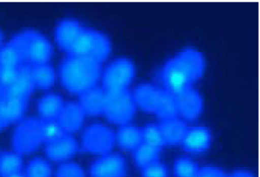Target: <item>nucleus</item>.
Instances as JSON below:
<instances>
[{
    "mask_svg": "<svg viewBox=\"0 0 260 177\" xmlns=\"http://www.w3.org/2000/svg\"><path fill=\"white\" fill-rule=\"evenodd\" d=\"M142 130L143 143L158 149L165 145L159 125L148 124Z\"/></svg>",
    "mask_w": 260,
    "mask_h": 177,
    "instance_id": "obj_27",
    "label": "nucleus"
},
{
    "mask_svg": "<svg viewBox=\"0 0 260 177\" xmlns=\"http://www.w3.org/2000/svg\"><path fill=\"white\" fill-rule=\"evenodd\" d=\"M56 177H85L84 172L79 165L67 163L59 166Z\"/></svg>",
    "mask_w": 260,
    "mask_h": 177,
    "instance_id": "obj_32",
    "label": "nucleus"
},
{
    "mask_svg": "<svg viewBox=\"0 0 260 177\" xmlns=\"http://www.w3.org/2000/svg\"><path fill=\"white\" fill-rule=\"evenodd\" d=\"M40 128L43 143L47 144L57 141L66 134L57 120L41 119Z\"/></svg>",
    "mask_w": 260,
    "mask_h": 177,
    "instance_id": "obj_26",
    "label": "nucleus"
},
{
    "mask_svg": "<svg viewBox=\"0 0 260 177\" xmlns=\"http://www.w3.org/2000/svg\"><path fill=\"white\" fill-rule=\"evenodd\" d=\"M174 97L178 114L188 121L198 119L203 112V101L198 91L192 87Z\"/></svg>",
    "mask_w": 260,
    "mask_h": 177,
    "instance_id": "obj_12",
    "label": "nucleus"
},
{
    "mask_svg": "<svg viewBox=\"0 0 260 177\" xmlns=\"http://www.w3.org/2000/svg\"><path fill=\"white\" fill-rule=\"evenodd\" d=\"M136 75L135 65L125 58L116 59L102 74L103 89L106 93L127 90Z\"/></svg>",
    "mask_w": 260,
    "mask_h": 177,
    "instance_id": "obj_7",
    "label": "nucleus"
},
{
    "mask_svg": "<svg viewBox=\"0 0 260 177\" xmlns=\"http://www.w3.org/2000/svg\"><path fill=\"white\" fill-rule=\"evenodd\" d=\"M27 100L14 97L0 88V130L23 117Z\"/></svg>",
    "mask_w": 260,
    "mask_h": 177,
    "instance_id": "obj_10",
    "label": "nucleus"
},
{
    "mask_svg": "<svg viewBox=\"0 0 260 177\" xmlns=\"http://www.w3.org/2000/svg\"><path fill=\"white\" fill-rule=\"evenodd\" d=\"M225 177H254V176L250 172L241 170L233 172L229 175H225Z\"/></svg>",
    "mask_w": 260,
    "mask_h": 177,
    "instance_id": "obj_34",
    "label": "nucleus"
},
{
    "mask_svg": "<svg viewBox=\"0 0 260 177\" xmlns=\"http://www.w3.org/2000/svg\"><path fill=\"white\" fill-rule=\"evenodd\" d=\"M110 51V42L105 34L83 27L69 54L90 58L102 63Z\"/></svg>",
    "mask_w": 260,
    "mask_h": 177,
    "instance_id": "obj_5",
    "label": "nucleus"
},
{
    "mask_svg": "<svg viewBox=\"0 0 260 177\" xmlns=\"http://www.w3.org/2000/svg\"><path fill=\"white\" fill-rule=\"evenodd\" d=\"M225 175L220 169L207 167L199 169L195 177H225Z\"/></svg>",
    "mask_w": 260,
    "mask_h": 177,
    "instance_id": "obj_33",
    "label": "nucleus"
},
{
    "mask_svg": "<svg viewBox=\"0 0 260 177\" xmlns=\"http://www.w3.org/2000/svg\"><path fill=\"white\" fill-rule=\"evenodd\" d=\"M12 41L19 47L29 65L48 63L53 55V46L40 33L26 30L15 36Z\"/></svg>",
    "mask_w": 260,
    "mask_h": 177,
    "instance_id": "obj_4",
    "label": "nucleus"
},
{
    "mask_svg": "<svg viewBox=\"0 0 260 177\" xmlns=\"http://www.w3.org/2000/svg\"><path fill=\"white\" fill-rule=\"evenodd\" d=\"M115 135L109 128L103 124H95L88 127L82 138L83 147L87 152L105 155L112 150Z\"/></svg>",
    "mask_w": 260,
    "mask_h": 177,
    "instance_id": "obj_9",
    "label": "nucleus"
},
{
    "mask_svg": "<svg viewBox=\"0 0 260 177\" xmlns=\"http://www.w3.org/2000/svg\"><path fill=\"white\" fill-rule=\"evenodd\" d=\"M31 74V65L23 64L20 68L16 82L6 90L15 97L27 100L35 88Z\"/></svg>",
    "mask_w": 260,
    "mask_h": 177,
    "instance_id": "obj_19",
    "label": "nucleus"
},
{
    "mask_svg": "<svg viewBox=\"0 0 260 177\" xmlns=\"http://www.w3.org/2000/svg\"><path fill=\"white\" fill-rule=\"evenodd\" d=\"M23 160L20 155L10 152L0 153V176H7L21 172Z\"/></svg>",
    "mask_w": 260,
    "mask_h": 177,
    "instance_id": "obj_24",
    "label": "nucleus"
},
{
    "mask_svg": "<svg viewBox=\"0 0 260 177\" xmlns=\"http://www.w3.org/2000/svg\"><path fill=\"white\" fill-rule=\"evenodd\" d=\"M136 104L145 112L155 114L161 120L178 117L174 96L161 88L149 84L137 87L133 94Z\"/></svg>",
    "mask_w": 260,
    "mask_h": 177,
    "instance_id": "obj_3",
    "label": "nucleus"
},
{
    "mask_svg": "<svg viewBox=\"0 0 260 177\" xmlns=\"http://www.w3.org/2000/svg\"><path fill=\"white\" fill-rule=\"evenodd\" d=\"M52 168L50 164L40 158H36L28 165L25 177H50Z\"/></svg>",
    "mask_w": 260,
    "mask_h": 177,
    "instance_id": "obj_29",
    "label": "nucleus"
},
{
    "mask_svg": "<svg viewBox=\"0 0 260 177\" xmlns=\"http://www.w3.org/2000/svg\"><path fill=\"white\" fill-rule=\"evenodd\" d=\"M83 28L76 20L66 19L59 22L55 29V37L60 49L69 54Z\"/></svg>",
    "mask_w": 260,
    "mask_h": 177,
    "instance_id": "obj_14",
    "label": "nucleus"
},
{
    "mask_svg": "<svg viewBox=\"0 0 260 177\" xmlns=\"http://www.w3.org/2000/svg\"><path fill=\"white\" fill-rule=\"evenodd\" d=\"M77 150L76 139L68 134L57 141L47 144L45 148L47 156L54 161L68 160L73 157Z\"/></svg>",
    "mask_w": 260,
    "mask_h": 177,
    "instance_id": "obj_16",
    "label": "nucleus"
},
{
    "mask_svg": "<svg viewBox=\"0 0 260 177\" xmlns=\"http://www.w3.org/2000/svg\"><path fill=\"white\" fill-rule=\"evenodd\" d=\"M199 169L198 165L188 158H178L174 165L177 177H195Z\"/></svg>",
    "mask_w": 260,
    "mask_h": 177,
    "instance_id": "obj_28",
    "label": "nucleus"
},
{
    "mask_svg": "<svg viewBox=\"0 0 260 177\" xmlns=\"http://www.w3.org/2000/svg\"><path fill=\"white\" fill-rule=\"evenodd\" d=\"M31 74L35 87L40 89H48L56 79L54 69L48 63L31 65Z\"/></svg>",
    "mask_w": 260,
    "mask_h": 177,
    "instance_id": "obj_22",
    "label": "nucleus"
},
{
    "mask_svg": "<svg viewBox=\"0 0 260 177\" xmlns=\"http://www.w3.org/2000/svg\"><path fill=\"white\" fill-rule=\"evenodd\" d=\"M143 177H168V169L159 161L142 169Z\"/></svg>",
    "mask_w": 260,
    "mask_h": 177,
    "instance_id": "obj_31",
    "label": "nucleus"
},
{
    "mask_svg": "<svg viewBox=\"0 0 260 177\" xmlns=\"http://www.w3.org/2000/svg\"><path fill=\"white\" fill-rule=\"evenodd\" d=\"M65 103L60 95L50 93L44 95L39 102L38 110L43 120H57Z\"/></svg>",
    "mask_w": 260,
    "mask_h": 177,
    "instance_id": "obj_20",
    "label": "nucleus"
},
{
    "mask_svg": "<svg viewBox=\"0 0 260 177\" xmlns=\"http://www.w3.org/2000/svg\"><path fill=\"white\" fill-rule=\"evenodd\" d=\"M161 149L143 143L135 151L134 158L136 165L144 168L158 161Z\"/></svg>",
    "mask_w": 260,
    "mask_h": 177,
    "instance_id": "obj_25",
    "label": "nucleus"
},
{
    "mask_svg": "<svg viewBox=\"0 0 260 177\" xmlns=\"http://www.w3.org/2000/svg\"><path fill=\"white\" fill-rule=\"evenodd\" d=\"M6 177H25L21 174V172L16 173V174H12Z\"/></svg>",
    "mask_w": 260,
    "mask_h": 177,
    "instance_id": "obj_35",
    "label": "nucleus"
},
{
    "mask_svg": "<svg viewBox=\"0 0 260 177\" xmlns=\"http://www.w3.org/2000/svg\"><path fill=\"white\" fill-rule=\"evenodd\" d=\"M159 127L164 138L165 145L171 146L177 145L182 143L188 128L186 123L178 117L161 120Z\"/></svg>",
    "mask_w": 260,
    "mask_h": 177,
    "instance_id": "obj_18",
    "label": "nucleus"
},
{
    "mask_svg": "<svg viewBox=\"0 0 260 177\" xmlns=\"http://www.w3.org/2000/svg\"><path fill=\"white\" fill-rule=\"evenodd\" d=\"M127 165L124 158L118 154H107L91 166V177H124Z\"/></svg>",
    "mask_w": 260,
    "mask_h": 177,
    "instance_id": "obj_11",
    "label": "nucleus"
},
{
    "mask_svg": "<svg viewBox=\"0 0 260 177\" xmlns=\"http://www.w3.org/2000/svg\"><path fill=\"white\" fill-rule=\"evenodd\" d=\"M20 68L0 66V88L6 90L12 86L19 75Z\"/></svg>",
    "mask_w": 260,
    "mask_h": 177,
    "instance_id": "obj_30",
    "label": "nucleus"
},
{
    "mask_svg": "<svg viewBox=\"0 0 260 177\" xmlns=\"http://www.w3.org/2000/svg\"><path fill=\"white\" fill-rule=\"evenodd\" d=\"M62 86L70 93L80 95L96 87L101 78V62L92 59L68 54L59 69Z\"/></svg>",
    "mask_w": 260,
    "mask_h": 177,
    "instance_id": "obj_2",
    "label": "nucleus"
},
{
    "mask_svg": "<svg viewBox=\"0 0 260 177\" xmlns=\"http://www.w3.org/2000/svg\"><path fill=\"white\" fill-rule=\"evenodd\" d=\"M43 143L40 120H26L14 132L13 147L18 154L25 155L35 152Z\"/></svg>",
    "mask_w": 260,
    "mask_h": 177,
    "instance_id": "obj_8",
    "label": "nucleus"
},
{
    "mask_svg": "<svg viewBox=\"0 0 260 177\" xmlns=\"http://www.w3.org/2000/svg\"><path fill=\"white\" fill-rule=\"evenodd\" d=\"M25 58L22 51L12 40L0 47V66L20 68L24 64Z\"/></svg>",
    "mask_w": 260,
    "mask_h": 177,
    "instance_id": "obj_23",
    "label": "nucleus"
},
{
    "mask_svg": "<svg viewBox=\"0 0 260 177\" xmlns=\"http://www.w3.org/2000/svg\"><path fill=\"white\" fill-rule=\"evenodd\" d=\"M3 33L1 31V30H0V45H1V44H2V42H3Z\"/></svg>",
    "mask_w": 260,
    "mask_h": 177,
    "instance_id": "obj_36",
    "label": "nucleus"
},
{
    "mask_svg": "<svg viewBox=\"0 0 260 177\" xmlns=\"http://www.w3.org/2000/svg\"><path fill=\"white\" fill-rule=\"evenodd\" d=\"M211 131L209 128L203 126L188 128L183 139L184 149L188 153H202L209 149L211 143Z\"/></svg>",
    "mask_w": 260,
    "mask_h": 177,
    "instance_id": "obj_13",
    "label": "nucleus"
},
{
    "mask_svg": "<svg viewBox=\"0 0 260 177\" xmlns=\"http://www.w3.org/2000/svg\"><path fill=\"white\" fill-rule=\"evenodd\" d=\"M136 106L135 98L128 90L111 92L107 93L104 114L110 123L124 125L132 120Z\"/></svg>",
    "mask_w": 260,
    "mask_h": 177,
    "instance_id": "obj_6",
    "label": "nucleus"
},
{
    "mask_svg": "<svg viewBox=\"0 0 260 177\" xmlns=\"http://www.w3.org/2000/svg\"><path fill=\"white\" fill-rule=\"evenodd\" d=\"M117 139L122 150L135 151L143 143L142 130L133 125H121L117 132Z\"/></svg>",
    "mask_w": 260,
    "mask_h": 177,
    "instance_id": "obj_21",
    "label": "nucleus"
},
{
    "mask_svg": "<svg viewBox=\"0 0 260 177\" xmlns=\"http://www.w3.org/2000/svg\"><path fill=\"white\" fill-rule=\"evenodd\" d=\"M85 115L79 104L69 102L65 104L57 121L66 134L72 133L82 126Z\"/></svg>",
    "mask_w": 260,
    "mask_h": 177,
    "instance_id": "obj_17",
    "label": "nucleus"
},
{
    "mask_svg": "<svg viewBox=\"0 0 260 177\" xmlns=\"http://www.w3.org/2000/svg\"><path fill=\"white\" fill-rule=\"evenodd\" d=\"M79 104L85 114L99 116L105 113L107 93L103 89L94 87L80 95Z\"/></svg>",
    "mask_w": 260,
    "mask_h": 177,
    "instance_id": "obj_15",
    "label": "nucleus"
},
{
    "mask_svg": "<svg viewBox=\"0 0 260 177\" xmlns=\"http://www.w3.org/2000/svg\"><path fill=\"white\" fill-rule=\"evenodd\" d=\"M204 69L203 54L188 48L166 62L160 78L165 89L174 96L192 88L193 83L203 76Z\"/></svg>",
    "mask_w": 260,
    "mask_h": 177,
    "instance_id": "obj_1",
    "label": "nucleus"
}]
</instances>
